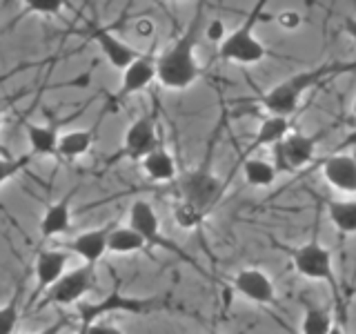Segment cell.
Masks as SVG:
<instances>
[{
	"mask_svg": "<svg viewBox=\"0 0 356 334\" xmlns=\"http://www.w3.org/2000/svg\"><path fill=\"white\" fill-rule=\"evenodd\" d=\"M289 132H292V120H289V118L267 116V118L261 122V127H259V132H256L254 141L248 145V150H245L243 161H245V159H250V156H252L256 150H261V148H270V150H272L274 145H276V143H281Z\"/></svg>",
	"mask_w": 356,
	"mask_h": 334,
	"instance_id": "20",
	"label": "cell"
},
{
	"mask_svg": "<svg viewBox=\"0 0 356 334\" xmlns=\"http://www.w3.org/2000/svg\"><path fill=\"white\" fill-rule=\"evenodd\" d=\"M350 148H356V129L352 134H348V136L343 138V143H339L332 152H348Z\"/></svg>",
	"mask_w": 356,
	"mask_h": 334,
	"instance_id": "32",
	"label": "cell"
},
{
	"mask_svg": "<svg viewBox=\"0 0 356 334\" xmlns=\"http://www.w3.org/2000/svg\"><path fill=\"white\" fill-rule=\"evenodd\" d=\"M327 334H345V330L339 326V323H334V326L330 328V332H327Z\"/></svg>",
	"mask_w": 356,
	"mask_h": 334,
	"instance_id": "36",
	"label": "cell"
},
{
	"mask_svg": "<svg viewBox=\"0 0 356 334\" xmlns=\"http://www.w3.org/2000/svg\"><path fill=\"white\" fill-rule=\"evenodd\" d=\"M72 196H74V189L44 209V214L40 218V239L42 241L60 237V234H65L72 228Z\"/></svg>",
	"mask_w": 356,
	"mask_h": 334,
	"instance_id": "17",
	"label": "cell"
},
{
	"mask_svg": "<svg viewBox=\"0 0 356 334\" xmlns=\"http://www.w3.org/2000/svg\"><path fill=\"white\" fill-rule=\"evenodd\" d=\"M276 22H278V27L285 31H296L300 25H303V16L294 9H283L281 14L276 16Z\"/></svg>",
	"mask_w": 356,
	"mask_h": 334,
	"instance_id": "29",
	"label": "cell"
},
{
	"mask_svg": "<svg viewBox=\"0 0 356 334\" xmlns=\"http://www.w3.org/2000/svg\"><path fill=\"white\" fill-rule=\"evenodd\" d=\"M96 287V267L94 265H78L74 270H67L58 281H56L49 292L40 299L36 305L38 310L56 305V308H76L83 303L87 294H92Z\"/></svg>",
	"mask_w": 356,
	"mask_h": 334,
	"instance_id": "6",
	"label": "cell"
},
{
	"mask_svg": "<svg viewBox=\"0 0 356 334\" xmlns=\"http://www.w3.org/2000/svg\"><path fill=\"white\" fill-rule=\"evenodd\" d=\"M140 167L152 183H172L178 178L176 159L172 156V152L165 148V141H161L159 148L145 156L140 161Z\"/></svg>",
	"mask_w": 356,
	"mask_h": 334,
	"instance_id": "18",
	"label": "cell"
},
{
	"mask_svg": "<svg viewBox=\"0 0 356 334\" xmlns=\"http://www.w3.org/2000/svg\"><path fill=\"white\" fill-rule=\"evenodd\" d=\"M65 9V0H25L22 16H58Z\"/></svg>",
	"mask_w": 356,
	"mask_h": 334,
	"instance_id": "27",
	"label": "cell"
},
{
	"mask_svg": "<svg viewBox=\"0 0 356 334\" xmlns=\"http://www.w3.org/2000/svg\"><path fill=\"white\" fill-rule=\"evenodd\" d=\"M92 40L98 45V49L103 51L105 61L118 72H125L127 67L140 56V51H136L131 45H127L125 40H120L116 33H111L105 27H96L92 31Z\"/></svg>",
	"mask_w": 356,
	"mask_h": 334,
	"instance_id": "16",
	"label": "cell"
},
{
	"mask_svg": "<svg viewBox=\"0 0 356 334\" xmlns=\"http://www.w3.org/2000/svg\"><path fill=\"white\" fill-rule=\"evenodd\" d=\"M74 334H87V330H85V328H81V326H78V330H76Z\"/></svg>",
	"mask_w": 356,
	"mask_h": 334,
	"instance_id": "37",
	"label": "cell"
},
{
	"mask_svg": "<svg viewBox=\"0 0 356 334\" xmlns=\"http://www.w3.org/2000/svg\"><path fill=\"white\" fill-rule=\"evenodd\" d=\"M25 129H27L31 156H56L58 138H60V132H58V125H56V122H47V125L27 122Z\"/></svg>",
	"mask_w": 356,
	"mask_h": 334,
	"instance_id": "21",
	"label": "cell"
},
{
	"mask_svg": "<svg viewBox=\"0 0 356 334\" xmlns=\"http://www.w3.org/2000/svg\"><path fill=\"white\" fill-rule=\"evenodd\" d=\"M345 33L356 42V18H345Z\"/></svg>",
	"mask_w": 356,
	"mask_h": 334,
	"instance_id": "34",
	"label": "cell"
},
{
	"mask_svg": "<svg viewBox=\"0 0 356 334\" xmlns=\"http://www.w3.org/2000/svg\"><path fill=\"white\" fill-rule=\"evenodd\" d=\"M356 70V61L352 63H325L318 67H312V70H303L294 76L285 78L278 85H274L270 92H265L261 96V105L270 116H281L289 118L298 109L300 98H303L309 89H314L316 85L330 81L337 74L343 72H354Z\"/></svg>",
	"mask_w": 356,
	"mask_h": 334,
	"instance_id": "2",
	"label": "cell"
},
{
	"mask_svg": "<svg viewBox=\"0 0 356 334\" xmlns=\"http://www.w3.org/2000/svg\"><path fill=\"white\" fill-rule=\"evenodd\" d=\"M163 136L156 125V118L152 114H145L136 118L125 132V141L116 159H129V161H143L149 152H154L161 145Z\"/></svg>",
	"mask_w": 356,
	"mask_h": 334,
	"instance_id": "11",
	"label": "cell"
},
{
	"mask_svg": "<svg viewBox=\"0 0 356 334\" xmlns=\"http://www.w3.org/2000/svg\"><path fill=\"white\" fill-rule=\"evenodd\" d=\"M227 181L218 178L211 167L200 165L176 178V203L189 207L200 218H207L225 196Z\"/></svg>",
	"mask_w": 356,
	"mask_h": 334,
	"instance_id": "3",
	"label": "cell"
},
{
	"mask_svg": "<svg viewBox=\"0 0 356 334\" xmlns=\"http://www.w3.org/2000/svg\"><path fill=\"white\" fill-rule=\"evenodd\" d=\"M203 5H198L185 31L161 56H156V81L170 92H185L203 74L196 58V47L203 33Z\"/></svg>",
	"mask_w": 356,
	"mask_h": 334,
	"instance_id": "1",
	"label": "cell"
},
{
	"mask_svg": "<svg viewBox=\"0 0 356 334\" xmlns=\"http://www.w3.org/2000/svg\"><path fill=\"white\" fill-rule=\"evenodd\" d=\"M85 330H87V334H125L109 321H96V323H92V326H87Z\"/></svg>",
	"mask_w": 356,
	"mask_h": 334,
	"instance_id": "31",
	"label": "cell"
},
{
	"mask_svg": "<svg viewBox=\"0 0 356 334\" xmlns=\"http://www.w3.org/2000/svg\"><path fill=\"white\" fill-rule=\"evenodd\" d=\"M20 317H22V308L18 294H14V299H9L7 303L0 305V334H16Z\"/></svg>",
	"mask_w": 356,
	"mask_h": 334,
	"instance_id": "26",
	"label": "cell"
},
{
	"mask_svg": "<svg viewBox=\"0 0 356 334\" xmlns=\"http://www.w3.org/2000/svg\"><path fill=\"white\" fill-rule=\"evenodd\" d=\"M205 29V36L211 40V42H222L227 36V29H225V22H222L220 18H214V20H209L207 25H203Z\"/></svg>",
	"mask_w": 356,
	"mask_h": 334,
	"instance_id": "30",
	"label": "cell"
},
{
	"mask_svg": "<svg viewBox=\"0 0 356 334\" xmlns=\"http://www.w3.org/2000/svg\"><path fill=\"white\" fill-rule=\"evenodd\" d=\"M289 259H292L294 270L303 278H309V281H325L332 287V292L339 294L332 252L316 237H312L307 243L289 250Z\"/></svg>",
	"mask_w": 356,
	"mask_h": 334,
	"instance_id": "8",
	"label": "cell"
},
{
	"mask_svg": "<svg viewBox=\"0 0 356 334\" xmlns=\"http://www.w3.org/2000/svg\"><path fill=\"white\" fill-rule=\"evenodd\" d=\"M265 3L256 5L248 18H245L241 25L229 31L225 40L218 45V58L225 61V63H234V65H259L261 61L267 58V51L265 45L256 38V22H259V16L263 11Z\"/></svg>",
	"mask_w": 356,
	"mask_h": 334,
	"instance_id": "5",
	"label": "cell"
},
{
	"mask_svg": "<svg viewBox=\"0 0 356 334\" xmlns=\"http://www.w3.org/2000/svg\"><path fill=\"white\" fill-rule=\"evenodd\" d=\"M67 261H70V252L60 248H42L36 254V263H33L36 285H33V292L29 294L27 303L22 305V312L36 310L40 299L49 292V287L67 272Z\"/></svg>",
	"mask_w": 356,
	"mask_h": 334,
	"instance_id": "10",
	"label": "cell"
},
{
	"mask_svg": "<svg viewBox=\"0 0 356 334\" xmlns=\"http://www.w3.org/2000/svg\"><path fill=\"white\" fill-rule=\"evenodd\" d=\"M163 303L159 299H145V296H129L122 294L120 289H111L100 299H85L83 303L76 305V319L81 328L92 326L96 321H105L111 315H149L159 310Z\"/></svg>",
	"mask_w": 356,
	"mask_h": 334,
	"instance_id": "4",
	"label": "cell"
},
{
	"mask_svg": "<svg viewBox=\"0 0 356 334\" xmlns=\"http://www.w3.org/2000/svg\"><path fill=\"white\" fill-rule=\"evenodd\" d=\"M325 183L341 194H356V156L350 152H332L321 163Z\"/></svg>",
	"mask_w": 356,
	"mask_h": 334,
	"instance_id": "13",
	"label": "cell"
},
{
	"mask_svg": "<svg viewBox=\"0 0 356 334\" xmlns=\"http://www.w3.org/2000/svg\"><path fill=\"white\" fill-rule=\"evenodd\" d=\"M334 326V319L327 310L318 305H305V315L300 321V334H327L330 328Z\"/></svg>",
	"mask_w": 356,
	"mask_h": 334,
	"instance_id": "25",
	"label": "cell"
},
{
	"mask_svg": "<svg viewBox=\"0 0 356 334\" xmlns=\"http://www.w3.org/2000/svg\"><path fill=\"white\" fill-rule=\"evenodd\" d=\"M3 120H5V109H3V105H0V127H3ZM0 156H9V152L0 145Z\"/></svg>",
	"mask_w": 356,
	"mask_h": 334,
	"instance_id": "35",
	"label": "cell"
},
{
	"mask_svg": "<svg viewBox=\"0 0 356 334\" xmlns=\"http://www.w3.org/2000/svg\"><path fill=\"white\" fill-rule=\"evenodd\" d=\"M65 326H67V321H65V319H58L56 323H51V326L42 328V330H38V332H31V334H60Z\"/></svg>",
	"mask_w": 356,
	"mask_h": 334,
	"instance_id": "33",
	"label": "cell"
},
{
	"mask_svg": "<svg viewBox=\"0 0 356 334\" xmlns=\"http://www.w3.org/2000/svg\"><path fill=\"white\" fill-rule=\"evenodd\" d=\"M325 209H327L330 223L341 237H352V234H356V198H348V200L330 198L325 200Z\"/></svg>",
	"mask_w": 356,
	"mask_h": 334,
	"instance_id": "22",
	"label": "cell"
},
{
	"mask_svg": "<svg viewBox=\"0 0 356 334\" xmlns=\"http://www.w3.org/2000/svg\"><path fill=\"white\" fill-rule=\"evenodd\" d=\"M127 225L140 234L149 250L172 252L176 256H181V259H185L187 263H192V259H189V256L181 248H178L174 241H170L163 234L161 218H159V214H156V209H154V205L149 203V200H145V198L134 200L131 207H129V223H127Z\"/></svg>",
	"mask_w": 356,
	"mask_h": 334,
	"instance_id": "9",
	"label": "cell"
},
{
	"mask_svg": "<svg viewBox=\"0 0 356 334\" xmlns=\"http://www.w3.org/2000/svg\"><path fill=\"white\" fill-rule=\"evenodd\" d=\"M243 178L245 183L252 185V187H272L278 178L276 167L272 165V161H265V159H250L243 161Z\"/></svg>",
	"mask_w": 356,
	"mask_h": 334,
	"instance_id": "24",
	"label": "cell"
},
{
	"mask_svg": "<svg viewBox=\"0 0 356 334\" xmlns=\"http://www.w3.org/2000/svg\"><path fill=\"white\" fill-rule=\"evenodd\" d=\"M33 156L25 154V156H0V185H5L7 181H11L14 176H18L20 172L27 170V165L31 163Z\"/></svg>",
	"mask_w": 356,
	"mask_h": 334,
	"instance_id": "28",
	"label": "cell"
},
{
	"mask_svg": "<svg viewBox=\"0 0 356 334\" xmlns=\"http://www.w3.org/2000/svg\"><path fill=\"white\" fill-rule=\"evenodd\" d=\"M114 225H116V221H109L100 228L76 234L72 241L65 243V250L70 254H76L78 259H83L85 265L96 267L98 261L107 254V239H109V232L114 230Z\"/></svg>",
	"mask_w": 356,
	"mask_h": 334,
	"instance_id": "14",
	"label": "cell"
},
{
	"mask_svg": "<svg viewBox=\"0 0 356 334\" xmlns=\"http://www.w3.org/2000/svg\"><path fill=\"white\" fill-rule=\"evenodd\" d=\"M96 129L98 125L89 127V129H70V132H60L58 138V150H56V156L67 163L78 161L81 156L89 154L94 148L96 141Z\"/></svg>",
	"mask_w": 356,
	"mask_h": 334,
	"instance_id": "19",
	"label": "cell"
},
{
	"mask_svg": "<svg viewBox=\"0 0 356 334\" xmlns=\"http://www.w3.org/2000/svg\"><path fill=\"white\" fill-rule=\"evenodd\" d=\"M327 129L316 134H303V132H289L287 136L276 143L272 148V165L278 174H294L309 165L316 156V148L323 141Z\"/></svg>",
	"mask_w": 356,
	"mask_h": 334,
	"instance_id": "7",
	"label": "cell"
},
{
	"mask_svg": "<svg viewBox=\"0 0 356 334\" xmlns=\"http://www.w3.org/2000/svg\"><path fill=\"white\" fill-rule=\"evenodd\" d=\"M156 81V56L154 51L140 54L125 72H122L120 85L116 89L114 98L116 100H127L134 94L145 92L152 83Z\"/></svg>",
	"mask_w": 356,
	"mask_h": 334,
	"instance_id": "15",
	"label": "cell"
},
{
	"mask_svg": "<svg viewBox=\"0 0 356 334\" xmlns=\"http://www.w3.org/2000/svg\"><path fill=\"white\" fill-rule=\"evenodd\" d=\"M352 114L356 116V98H354V103H352Z\"/></svg>",
	"mask_w": 356,
	"mask_h": 334,
	"instance_id": "38",
	"label": "cell"
},
{
	"mask_svg": "<svg viewBox=\"0 0 356 334\" xmlns=\"http://www.w3.org/2000/svg\"><path fill=\"white\" fill-rule=\"evenodd\" d=\"M107 252L109 254H134V252H149L147 243L143 237L131 230L129 225H114L107 239Z\"/></svg>",
	"mask_w": 356,
	"mask_h": 334,
	"instance_id": "23",
	"label": "cell"
},
{
	"mask_svg": "<svg viewBox=\"0 0 356 334\" xmlns=\"http://www.w3.org/2000/svg\"><path fill=\"white\" fill-rule=\"evenodd\" d=\"M234 292L243 299L252 301L256 305H274L276 303V287L272 276L263 272L261 267H243L232 278Z\"/></svg>",
	"mask_w": 356,
	"mask_h": 334,
	"instance_id": "12",
	"label": "cell"
}]
</instances>
